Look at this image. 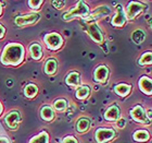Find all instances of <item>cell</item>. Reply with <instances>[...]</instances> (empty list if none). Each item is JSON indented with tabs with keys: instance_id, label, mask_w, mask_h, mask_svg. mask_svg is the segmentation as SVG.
<instances>
[{
	"instance_id": "6da1fadb",
	"label": "cell",
	"mask_w": 152,
	"mask_h": 143,
	"mask_svg": "<svg viewBox=\"0 0 152 143\" xmlns=\"http://www.w3.org/2000/svg\"><path fill=\"white\" fill-rule=\"evenodd\" d=\"M26 51L21 43H9L2 49L0 62L7 67H19L25 60Z\"/></svg>"
},
{
	"instance_id": "7a4b0ae2",
	"label": "cell",
	"mask_w": 152,
	"mask_h": 143,
	"mask_svg": "<svg viewBox=\"0 0 152 143\" xmlns=\"http://www.w3.org/2000/svg\"><path fill=\"white\" fill-rule=\"evenodd\" d=\"M89 13H90V8L88 4L85 1H77L75 6H73L67 10L66 12L63 13L62 19L65 22H70L75 19L86 20L87 16H89Z\"/></svg>"
},
{
	"instance_id": "3957f363",
	"label": "cell",
	"mask_w": 152,
	"mask_h": 143,
	"mask_svg": "<svg viewBox=\"0 0 152 143\" xmlns=\"http://www.w3.org/2000/svg\"><path fill=\"white\" fill-rule=\"evenodd\" d=\"M44 44L46 45L48 50L51 51H58L63 47L64 39L61 36L60 33L58 32H50L47 33L44 36Z\"/></svg>"
},
{
	"instance_id": "277c9868",
	"label": "cell",
	"mask_w": 152,
	"mask_h": 143,
	"mask_svg": "<svg viewBox=\"0 0 152 143\" xmlns=\"http://www.w3.org/2000/svg\"><path fill=\"white\" fill-rule=\"evenodd\" d=\"M86 32L91 38V41L97 45H102L104 41V32L103 29L97 22H85Z\"/></svg>"
},
{
	"instance_id": "5b68a950",
	"label": "cell",
	"mask_w": 152,
	"mask_h": 143,
	"mask_svg": "<svg viewBox=\"0 0 152 143\" xmlns=\"http://www.w3.org/2000/svg\"><path fill=\"white\" fill-rule=\"evenodd\" d=\"M40 13L38 12H31L25 13V14H21L18 16L14 19V24L18 27H26V26L35 25L36 23L40 20Z\"/></svg>"
},
{
	"instance_id": "8992f818",
	"label": "cell",
	"mask_w": 152,
	"mask_h": 143,
	"mask_svg": "<svg viewBox=\"0 0 152 143\" xmlns=\"http://www.w3.org/2000/svg\"><path fill=\"white\" fill-rule=\"evenodd\" d=\"M116 130L111 127H100L95 132V140L97 143H109L116 138Z\"/></svg>"
},
{
	"instance_id": "52a82bcc",
	"label": "cell",
	"mask_w": 152,
	"mask_h": 143,
	"mask_svg": "<svg viewBox=\"0 0 152 143\" xmlns=\"http://www.w3.org/2000/svg\"><path fill=\"white\" fill-rule=\"evenodd\" d=\"M112 13L111 7L107 6V4H101V6L96 7L95 9L90 11L89 16H87V19L84 20L85 22H97L99 20L104 19L107 16H109Z\"/></svg>"
},
{
	"instance_id": "ba28073f",
	"label": "cell",
	"mask_w": 152,
	"mask_h": 143,
	"mask_svg": "<svg viewBox=\"0 0 152 143\" xmlns=\"http://www.w3.org/2000/svg\"><path fill=\"white\" fill-rule=\"evenodd\" d=\"M143 10H145V6H143L142 2H139V1H129V2L127 3L126 8H124L127 22L136 19L137 16H140L143 12Z\"/></svg>"
},
{
	"instance_id": "9c48e42d",
	"label": "cell",
	"mask_w": 152,
	"mask_h": 143,
	"mask_svg": "<svg viewBox=\"0 0 152 143\" xmlns=\"http://www.w3.org/2000/svg\"><path fill=\"white\" fill-rule=\"evenodd\" d=\"M22 117H21V113L18 109H13V110L9 111L8 114L4 116V124L10 130L15 131L19 128L20 124H21Z\"/></svg>"
},
{
	"instance_id": "30bf717a",
	"label": "cell",
	"mask_w": 152,
	"mask_h": 143,
	"mask_svg": "<svg viewBox=\"0 0 152 143\" xmlns=\"http://www.w3.org/2000/svg\"><path fill=\"white\" fill-rule=\"evenodd\" d=\"M129 115L132 119L137 124H149L150 120L147 118L146 115V109L142 107L141 105H135L129 111Z\"/></svg>"
},
{
	"instance_id": "8fae6325",
	"label": "cell",
	"mask_w": 152,
	"mask_h": 143,
	"mask_svg": "<svg viewBox=\"0 0 152 143\" xmlns=\"http://www.w3.org/2000/svg\"><path fill=\"white\" fill-rule=\"evenodd\" d=\"M127 23L126 16H125V11L122 4H118L116 7V10L114 12V16L111 19V25L114 27H124L125 24Z\"/></svg>"
},
{
	"instance_id": "7c38bea8",
	"label": "cell",
	"mask_w": 152,
	"mask_h": 143,
	"mask_svg": "<svg viewBox=\"0 0 152 143\" xmlns=\"http://www.w3.org/2000/svg\"><path fill=\"white\" fill-rule=\"evenodd\" d=\"M103 117L109 122H116L122 118V109L117 104H112L107 108Z\"/></svg>"
},
{
	"instance_id": "4fadbf2b",
	"label": "cell",
	"mask_w": 152,
	"mask_h": 143,
	"mask_svg": "<svg viewBox=\"0 0 152 143\" xmlns=\"http://www.w3.org/2000/svg\"><path fill=\"white\" fill-rule=\"evenodd\" d=\"M109 76H110V69L105 64H100L94 71V81L99 84H104L108 81Z\"/></svg>"
},
{
	"instance_id": "5bb4252c",
	"label": "cell",
	"mask_w": 152,
	"mask_h": 143,
	"mask_svg": "<svg viewBox=\"0 0 152 143\" xmlns=\"http://www.w3.org/2000/svg\"><path fill=\"white\" fill-rule=\"evenodd\" d=\"M28 50L33 60L39 61L41 60V58L44 57V47L38 41H33L32 44L29 45Z\"/></svg>"
},
{
	"instance_id": "9a60e30c",
	"label": "cell",
	"mask_w": 152,
	"mask_h": 143,
	"mask_svg": "<svg viewBox=\"0 0 152 143\" xmlns=\"http://www.w3.org/2000/svg\"><path fill=\"white\" fill-rule=\"evenodd\" d=\"M139 90L148 96L152 95V81L148 76H142L138 81Z\"/></svg>"
},
{
	"instance_id": "2e32d148",
	"label": "cell",
	"mask_w": 152,
	"mask_h": 143,
	"mask_svg": "<svg viewBox=\"0 0 152 143\" xmlns=\"http://www.w3.org/2000/svg\"><path fill=\"white\" fill-rule=\"evenodd\" d=\"M90 127H91V120H90L88 117H84V116H83V117H79L78 119H77V121H76L75 129H76V131L80 134L88 132Z\"/></svg>"
},
{
	"instance_id": "e0dca14e",
	"label": "cell",
	"mask_w": 152,
	"mask_h": 143,
	"mask_svg": "<svg viewBox=\"0 0 152 143\" xmlns=\"http://www.w3.org/2000/svg\"><path fill=\"white\" fill-rule=\"evenodd\" d=\"M39 115H40L41 119L44 121H47V122H52L56 119V111L50 105L42 106L39 109Z\"/></svg>"
},
{
	"instance_id": "ac0fdd59",
	"label": "cell",
	"mask_w": 152,
	"mask_h": 143,
	"mask_svg": "<svg viewBox=\"0 0 152 143\" xmlns=\"http://www.w3.org/2000/svg\"><path fill=\"white\" fill-rule=\"evenodd\" d=\"M58 67H59V62H58L57 59L54 57H50V58H48L47 60H46V62H45L44 71L47 76H52L57 73Z\"/></svg>"
},
{
	"instance_id": "d6986e66",
	"label": "cell",
	"mask_w": 152,
	"mask_h": 143,
	"mask_svg": "<svg viewBox=\"0 0 152 143\" xmlns=\"http://www.w3.org/2000/svg\"><path fill=\"white\" fill-rule=\"evenodd\" d=\"M82 82V78H80V73L78 71H72L65 76V83L71 87H78Z\"/></svg>"
},
{
	"instance_id": "ffe728a7",
	"label": "cell",
	"mask_w": 152,
	"mask_h": 143,
	"mask_svg": "<svg viewBox=\"0 0 152 143\" xmlns=\"http://www.w3.org/2000/svg\"><path fill=\"white\" fill-rule=\"evenodd\" d=\"M91 87L88 84H80L75 91V97L79 101H85L90 96Z\"/></svg>"
},
{
	"instance_id": "44dd1931",
	"label": "cell",
	"mask_w": 152,
	"mask_h": 143,
	"mask_svg": "<svg viewBox=\"0 0 152 143\" xmlns=\"http://www.w3.org/2000/svg\"><path fill=\"white\" fill-rule=\"evenodd\" d=\"M132 92V85L127 83H118L114 86V93L120 97H126Z\"/></svg>"
},
{
	"instance_id": "7402d4cb",
	"label": "cell",
	"mask_w": 152,
	"mask_h": 143,
	"mask_svg": "<svg viewBox=\"0 0 152 143\" xmlns=\"http://www.w3.org/2000/svg\"><path fill=\"white\" fill-rule=\"evenodd\" d=\"M133 139L137 143H146L150 140L149 131L146 129H138L133 133Z\"/></svg>"
},
{
	"instance_id": "603a6c76",
	"label": "cell",
	"mask_w": 152,
	"mask_h": 143,
	"mask_svg": "<svg viewBox=\"0 0 152 143\" xmlns=\"http://www.w3.org/2000/svg\"><path fill=\"white\" fill-rule=\"evenodd\" d=\"M23 92H24V96H25L26 99H33L37 96L39 89H38V86L36 85L35 83H28L27 85H25Z\"/></svg>"
},
{
	"instance_id": "cb8c5ba5",
	"label": "cell",
	"mask_w": 152,
	"mask_h": 143,
	"mask_svg": "<svg viewBox=\"0 0 152 143\" xmlns=\"http://www.w3.org/2000/svg\"><path fill=\"white\" fill-rule=\"evenodd\" d=\"M28 143H50V136L47 131H41L31 139Z\"/></svg>"
},
{
	"instance_id": "d4e9b609",
	"label": "cell",
	"mask_w": 152,
	"mask_h": 143,
	"mask_svg": "<svg viewBox=\"0 0 152 143\" xmlns=\"http://www.w3.org/2000/svg\"><path fill=\"white\" fill-rule=\"evenodd\" d=\"M146 39V32L141 29H136L132 32V41L137 45L142 44Z\"/></svg>"
},
{
	"instance_id": "484cf974",
	"label": "cell",
	"mask_w": 152,
	"mask_h": 143,
	"mask_svg": "<svg viewBox=\"0 0 152 143\" xmlns=\"http://www.w3.org/2000/svg\"><path fill=\"white\" fill-rule=\"evenodd\" d=\"M69 107V102L65 99H58L52 104V108L54 111L58 113H64Z\"/></svg>"
},
{
	"instance_id": "4316f807",
	"label": "cell",
	"mask_w": 152,
	"mask_h": 143,
	"mask_svg": "<svg viewBox=\"0 0 152 143\" xmlns=\"http://www.w3.org/2000/svg\"><path fill=\"white\" fill-rule=\"evenodd\" d=\"M152 62V53L151 51H147V53H143L141 55V57L139 58L138 60V64L141 67H146V66H149Z\"/></svg>"
},
{
	"instance_id": "83f0119b",
	"label": "cell",
	"mask_w": 152,
	"mask_h": 143,
	"mask_svg": "<svg viewBox=\"0 0 152 143\" xmlns=\"http://www.w3.org/2000/svg\"><path fill=\"white\" fill-rule=\"evenodd\" d=\"M27 4L33 12H37L41 8V6L44 4V1L42 0H29V1H27Z\"/></svg>"
},
{
	"instance_id": "f1b7e54d",
	"label": "cell",
	"mask_w": 152,
	"mask_h": 143,
	"mask_svg": "<svg viewBox=\"0 0 152 143\" xmlns=\"http://www.w3.org/2000/svg\"><path fill=\"white\" fill-rule=\"evenodd\" d=\"M52 6L56 8V9L58 10H61L63 9L64 7H65V4H66V1H57V0H54V1H52Z\"/></svg>"
},
{
	"instance_id": "f546056e",
	"label": "cell",
	"mask_w": 152,
	"mask_h": 143,
	"mask_svg": "<svg viewBox=\"0 0 152 143\" xmlns=\"http://www.w3.org/2000/svg\"><path fill=\"white\" fill-rule=\"evenodd\" d=\"M62 143H78V140L73 136H66L62 139Z\"/></svg>"
},
{
	"instance_id": "4dcf8cb0",
	"label": "cell",
	"mask_w": 152,
	"mask_h": 143,
	"mask_svg": "<svg viewBox=\"0 0 152 143\" xmlns=\"http://www.w3.org/2000/svg\"><path fill=\"white\" fill-rule=\"evenodd\" d=\"M6 32H7V30L6 27L0 23V39H2L3 37H4V35H6Z\"/></svg>"
},
{
	"instance_id": "1f68e13d",
	"label": "cell",
	"mask_w": 152,
	"mask_h": 143,
	"mask_svg": "<svg viewBox=\"0 0 152 143\" xmlns=\"http://www.w3.org/2000/svg\"><path fill=\"white\" fill-rule=\"evenodd\" d=\"M116 122H117V126L120 127V129H123V128L125 127V124H126V121L124 120V119H122V118H121L118 121H116Z\"/></svg>"
},
{
	"instance_id": "d6a6232c",
	"label": "cell",
	"mask_w": 152,
	"mask_h": 143,
	"mask_svg": "<svg viewBox=\"0 0 152 143\" xmlns=\"http://www.w3.org/2000/svg\"><path fill=\"white\" fill-rule=\"evenodd\" d=\"M0 143H10V140L7 137H0Z\"/></svg>"
},
{
	"instance_id": "836d02e7",
	"label": "cell",
	"mask_w": 152,
	"mask_h": 143,
	"mask_svg": "<svg viewBox=\"0 0 152 143\" xmlns=\"http://www.w3.org/2000/svg\"><path fill=\"white\" fill-rule=\"evenodd\" d=\"M3 110H4V107H3V104H2V103H1V101H0V117L2 116Z\"/></svg>"
},
{
	"instance_id": "e575fe53",
	"label": "cell",
	"mask_w": 152,
	"mask_h": 143,
	"mask_svg": "<svg viewBox=\"0 0 152 143\" xmlns=\"http://www.w3.org/2000/svg\"><path fill=\"white\" fill-rule=\"evenodd\" d=\"M2 13H3V7H2V3L0 2V16H2Z\"/></svg>"
}]
</instances>
